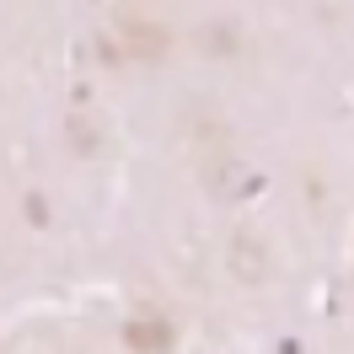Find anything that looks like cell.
<instances>
[{
	"mask_svg": "<svg viewBox=\"0 0 354 354\" xmlns=\"http://www.w3.org/2000/svg\"><path fill=\"white\" fill-rule=\"evenodd\" d=\"M242 274H258V247H242Z\"/></svg>",
	"mask_w": 354,
	"mask_h": 354,
	"instance_id": "obj_1",
	"label": "cell"
}]
</instances>
